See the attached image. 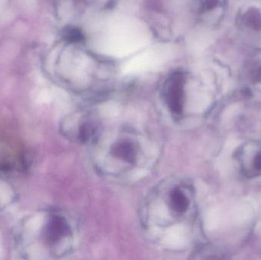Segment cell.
I'll use <instances>...</instances> for the list:
<instances>
[{
    "instance_id": "cell-5",
    "label": "cell",
    "mask_w": 261,
    "mask_h": 260,
    "mask_svg": "<svg viewBox=\"0 0 261 260\" xmlns=\"http://www.w3.org/2000/svg\"><path fill=\"white\" fill-rule=\"evenodd\" d=\"M97 127L93 122H85L80 126L79 137L82 142H87L91 140L96 133Z\"/></svg>"
},
{
    "instance_id": "cell-4",
    "label": "cell",
    "mask_w": 261,
    "mask_h": 260,
    "mask_svg": "<svg viewBox=\"0 0 261 260\" xmlns=\"http://www.w3.org/2000/svg\"><path fill=\"white\" fill-rule=\"evenodd\" d=\"M190 201L184 192L179 188H175L170 193V206L172 210L178 215H182L188 209Z\"/></svg>"
},
{
    "instance_id": "cell-2",
    "label": "cell",
    "mask_w": 261,
    "mask_h": 260,
    "mask_svg": "<svg viewBox=\"0 0 261 260\" xmlns=\"http://www.w3.org/2000/svg\"><path fill=\"white\" fill-rule=\"evenodd\" d=\"M182 82L179 76L173 79L166 93V101L169 109L175 118H179L182 113Z\"/></svg>"
},
{
    "instance_id": "cell-6",
    "label": "cell",
    "mask_w": 261,
    "mask_h": 260,
    "mask_svg": "<svg viewBox=\"0 0 261 260\" xmlns=\"http://www.w3.org/2000/svg\"><path fill=\"white\" fill-rule=\"evenodd\" d=\"M254 166L257 170H261V153L257 154L254 158Z\"/></svg>"
},
{
    "instance_id": "cell-3",
    "label": "cell",
    "mask_w": 261,
    "mask_h": 260,
    "mask_svg": "<svg viewBox=\"0 0 261 260\" xmlns=\"http://www.w3.org/2000/svg\"><path fill=\"white\" fill-rule=\"evenodd\" d=\"M113 154L118 158L128 163L136 161L137 149L135 145L128 140L119 142L113 147Z\"/></svg>"
},
{
    "instance_id": "cell-1",
    "label": "cell",
    "mask_w": 261,
    "mask_h": 260,
    "mask_svg": "<svg viewBox=\"0 0 261 260\" xmlns=\"http://www.w3.org/2000/svg\"><path fill=\"white\" fill-rule=\"evenodd\" d=\"M70 227L65 218L58 215H54L49 220L46 226L45 238L48 244H55L68 236Z\"/></svg>"
},
{
    "instance_id": "cell-7",
    "label": "cell",
    "mask_w": 261,
    "mask_h": 260,
    "mask_svg": "<svg viewBox=\"0 0 261 260\" xmlns=\"http://www.w3.org/2000/svg\"><path fill=\"white\" fill-rule=\"evenodd\" d=\"M0 169L4 171L9 170V169H10V165L7 163H2V164L0 165Z\"/></svg>"
}]
</instances>
